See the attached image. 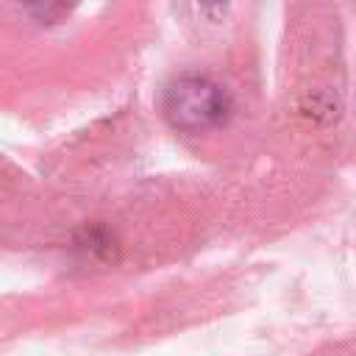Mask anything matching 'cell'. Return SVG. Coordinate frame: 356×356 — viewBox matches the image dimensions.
Listing matches in <instances>:
<instances>
[{"instance_id":"obj_1","label":"cell","mask_w":356,"mask_h":356,"mask_svg":"<svg viewBox=\"0 0 356 356\" xmlns=\"http://www.w3.org/2000/svg\"><path fill=\"white\" fill-rule=\"evenodd\" d=\"M161 111L178 131H206L228 120L231 100L225 89L206 75H178L161 95Z\"/></svg>"},{"instance_id":"obj_2","label":"cell","mask_w":356,"mask_h":356,"mask_svg":"<svg viewBox=\"0 0 356 356\" xmlns=\"http://www.w3.org/2000/svg\"><path fill=\"white\" fill-rule=\"evenodd\" d=\"M22 3L36 19H44V22H56L70 11V0H22Z\"/></svg>"}]
</instances>
